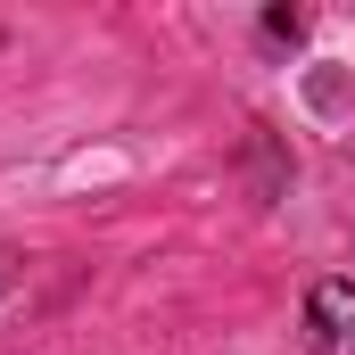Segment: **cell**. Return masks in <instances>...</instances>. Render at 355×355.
Here are the masks:
<instances>
[{
	"instance_id": "cell-1",
	"label": "cell",
	"mask_w": 355,
	"mask_h": 355,
	"mask_svg": "<svg viewBox=\"0 0 355 355\" xmlns=\"http://www.w3.org/2000/svg\"><path fill=\"white\" fill-rule=\"evenodd\" d=\"M306 347L314 355H355V289L347 281H314V297H306Z\"/></svg>"
}]
</instances>
